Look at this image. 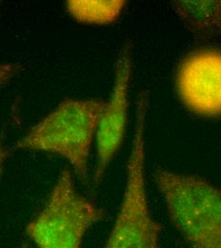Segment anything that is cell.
<instances>
[{
	"label": "cell",
	"instance_id": "cell-4",
	"mask_svg": "<svg viewBox=\"0 0 221 248\" xmlns=\"http://www.w3.org/2000/svg\"><path fill=\"white\" fill-rule=\"evenodd\" d=\"M105 217L104 209L78 193L65 168L26 234L38 248H81L87 231Z\"/></svg>",
	"mask_w": 221,
	"mask_h": 248
},
{
	"label": "cell",
	"instance_id": "cell-3",
	"mask_svg": "<svg viewBox=\"0 0 221 248\" xmlns=\"http://www.w3.org/2000/svg\"><path fill=\"white\" fill-rule=\"evenodd\" d=\"M150 93L136 98L133 136L121 204L104 248H161V225L154 218L145 183V134Z\"/></svg>",
	"mask_w": 221,
	"mask_h": 248
},
{
	"label": "cell",
	"instance_id": "cell-10",
	"mask_svg": "<svg viewBox=\"0 0 221 248\" xmlns=\"http://www.w3.org/2000/svg\"><path fill=\"white\" fill-rule=\"evenodd\" d=\"M8 155V150L5 147V145L3 144L2 140H0V179L2 176V171H3V166H4V162L7 158Z\"/></svg>",
	"mask_w": 221,
	"mask_h": 248
},
{
	"label": "cell",
	"instance_id": "cell-8",
	"mask_svg": "<svg viewBox=\"0 0 221 248\" xmlns=\"http://www.w3.org/2000/svg\"><path fill=\"white\" fill-rule=\"evenodd\" d=\"M124 0H70L66 7L78 22L106 25L115 22L126 6Z\"/></svg>",
	"mask_w": 221,
	"mask_h": 248
},
{
	"label": "cell",
	"instance_id": "cell-1",
	"mask_svg": "<svg viewBox=\"0 0 221 248\" xmlns=\"http://www.w3.org/2000/svg\"><path fill=\"white\" fill-rule=\"evenodd\" d=\"M153 177L181 248H221V188L161 167Z\"/></svg>",
	"mask_w": 221,
	"mask_h": 248
},
{
	"label": "cell",
	"instance_id": "cell-11",
	"mask_svg": "<svg viewBox=\"0 0 221 248\" xmlns=\"http://www.w3.org/2000/svg\"><path fill=\"white\" fill-rule=\"evenodd\" d=\"M28 248V247H23V248Z\"/></svg>",
	"mask_w": 221,
	"mask_h": 248
},
{
	"label": "cell",
	"instance_id": "cell-2",
	"mask_svg": "<svg viewBox=\"0 0 221 248\" xmlns=\"http://www.w3.org/2000/svg\"><path fill=\"white\" fill-rule=\"evenodd\" d=\"M106 101L100 98L66 99L16 143V148L60 155L77 180L89 184L92 144Z\"/></svg>",
	"mask_w": 221,
	"mask_h": 248
},
{
	"label": "cell",
	"instance_id": "cell-5",
	"mask_svg": "<svg viewBox=\"0 0 221 248\" xmlns=\"http://www.w3.org/2000/svg\"><path fill=\"white\" fill-rule=\"evenodd\" d=\"M133 67V48L126 43L116 63L114 85L109 100L101 114L96 135V159L93 174V188L102 183L111 162L124 141L128 123L129 93Z\"/></svg>",
	"mask_w": 221,
	"mask_h": 248
},
{
	"label": "cell",
	"instance_id": "cell-7",
	"mask_svg": "<svg viewBox=\"0 0 221 248\" xmlns=\"http://www.w3.org/2000/svg\"><path fill=\"white\" fill-rule=\"evenodd\" d=\"M172 8L196 38L209 40L221 36V0H176Z\"/></svg>",
	"mask_w": 221,
	"mask_h": 248
},
{
	"label": "cell",
	"instance_id": "cell-6",
	"mask_svg": "<svg viewBox=\"0 0 221 248\" xmlns=\"http://www.w3.org/2000/svg\"><path fill=\"white\" fill-rule=\"evenodd\" d=\"M176 86L192 113L221 117V50L201 48L190 52L177 67Z\"/></svg>",
	"mask_w": 221,
	"mask_h": 248
},
{
	"label": "cell",
	"instance_id": "cell-9",
	"mask_svg": "<svg viewBox=\"0 0 221 248\" xmlns=\"http://www.w3.org/2000/svg\"><path fill=\"white\" fill-rule=\"evenodd\" d=\"M17 72L18 67L15 64L0 62V90L7 85L14 77H15Z\"/></svg>",
	"mask_w": 221,
	"mask_h": 248
}]
</instances>
